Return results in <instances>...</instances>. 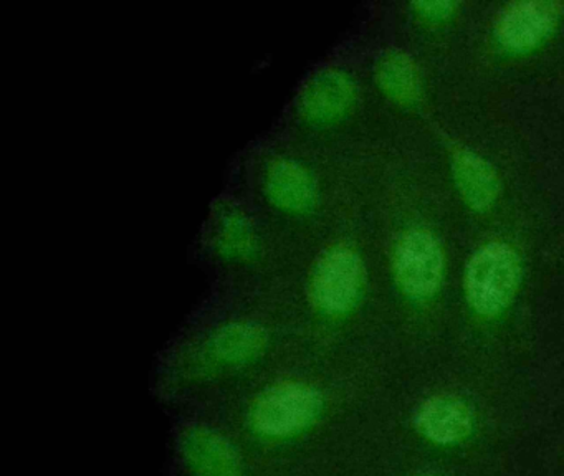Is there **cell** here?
<instances>
[{"label":"cell","mask_w":564,"mask_h":476,"mask_svg":"<svg viewBox=\"0 0 564 476\" xmlns=\"http://www.w3.org/2000/svg\"><path fill=\"white\" fill-rule=\"evenodd\" d=\"M520 277V260L510 245H485L475 251L465 270L468 304L481 316L500 314L513 300Z\"/></svg>","instance_id":"obj_1"},{"label":"cell","mask_w":564,"mask_h":476,"mask_svg":"<svg viewBox=\"0 0 564 476\" xmlns=\"http://www.w3.org/2000/svg\"><path fill=\"white\" fill-rule=\"evenodd\" d=\"M365 280L366 268L358 251L348 245H333L313 268V303L326 313H346L358 301Z\"/></svg>","instance_id":"obj_2"},{"label":"cell","mask_w":564,"mask_h":476,"mask_svg":"<svg viewBox=\"0 0 564 476\" xmlns=\"http://www.w3.org/2000/svg\"><path fill=\"white\" fill-rule=\"evenodd\" d=\"M322 405V396L315 387L300 382L276 383L253 403V425L265 435H290L312 425Z\"/></svg>","instance_id":"obj_3"},{"label":"cell","mask_w":564,"mask_h":476,"mask_svg":"<svg viewBox=\"0 0 564 476\" xmlns=\"http://www.w3.org/2000/svg\"><path fill=\"white\" fill-rule=\"evenodd\" d=\"M394 274L408 296H432L444 280V251L437 238L422 228L402 235L394 251Z\"/></svg>","instance_id":"obj_4"},{"label":"cell","mask_w":564,"mask_h":476,"mask_svg":"<svg viewBox=\"0 0 564 476\" xmlns=\"http://www.w3.org/2000/svg\"><path fill=\"white\" fill-rule=\"evenodd\" d=\"M560 15V6L547 0L513 2L498 15L495 35L505 48H534L551 35Z\"/></svg>","instance_id":"obj_5"},{"label":"cell","mask_w":564,"mask_h":476,"mask_svg":"<svg viewBox=\"0 0 564 476\" xmlns=\"http://www.w3.org/2000/svg\"><path fill=\"white\" fill-rule=\"evenodd\" d=\"M356 86L351 76L339 68L316 69L299 93L300 112L313 121H325L343 115L355 101Z\"/></svg>","instance_id":"obj_6"},{"label":"cell","mask_w":564,"mask_h":476,"mask_svg":"<svg viewBox=\"0 0 564 476\" xmlns=\"http://www.w3.org/2000/svg\"><path fill=\"white\" fill-rule=\"evenodd\" d=\"M184 458L196 476H240L242 462L229 440L214 430L196 426L183 436Z\"/></svg>","instance_id":"obj_7"},{"label":"cell","mask_w":564,"mask_h":476,"mask_svg":"<svg viewBox=\"0 0 564 476\" xmlns=\"http://www.w3.org/2000/svg\"><path fill=\"white\" fill-rule=\"evenodd\" d=\"M415 425L422 435L438 445H452L467 439L474 429V413L464 400L435 396L419 407Z\"/></svg>","instance_id":"obj_8"},{"label":"cell","mask_w":564,"mask_h":476,"mask_svg":"<svg viewBox=\"0 0 564 476\" xmlns=\"http://www.w3.org/2000/svg\"><path fill=\"white\" fill-rule=\"evenodd\" d=\"M269 197L286 210H305L316 198V182L312 172L290 158H279L269 165L265 174Z\"/></svg>","instance_id":"obj_9"},{"label":"cell","mask_w":564,"mask_h":476,"mask_svg":"<svg viewBox=\"0 0 564 476\" xmlns=\"http://www.w3.org/2000/svg\"><path fill=\"white\" fill-rule=\"evenodd\" d=\"M452 172L458 192L474 210H487L498 201L500 178L480 155L468 149H458L452 155Z\"/></svg>","instance_id":"obj_10"},{"label":"cell","mask_w":564,"mask_h":476,"mask_svg":"<svg viewBox=\"0 0 564 476\" xmlns=\"http://www.w3.org/2000/svg\"><path fill=\"white\" fill-rule=\"evenodd\" d=\"M265 327L250 321H237L217 329L210 337V349L217 359L237 364L253 359L265 349Z\"/></svg>","instance_id":"obj_11"},{"label":"cell","mask_w":564,"mask_h":476,"mask_svg":"<svg viewBox=\"0 0 564 476\" xmlns=\"http://www.w3.org/2000/svg\"><path fill=\"white\" fill-rule=\"evenodd\" d=\"M376 79L386 95L402 105H411L421 96V73L408 53L386 52L376 63Z\"/></svg>","instance_id":"obj_12"},{"label":"cell","mask_w":564,"mask_h":476,"mask_svg":"<svg viewBox=\"0 0 564 476\" xmlns=\"http://www.w3.org/2000/svg\"><path fill=\"white\" fill-rule=\"evenodd\" d=\"M216 240L219 247L227 253H252L256 248V230L252 221L239 208H224L217 218Z\"/></svg>","instance_id":"obj_13"},{"label":"cell","mask_w":564,"mask_h":476,"mask_svg":"<svg viewBox=\"0 0 564 476\" xmlns=\"http://www.w3.org/2000/svg\"><path fill=\"white\" fill-rule=\"evenodd\" d=\"M414 9L429 19H445L457 9V3L451 2V0H434V2L414 3Z\"/></svg>","instance_id":"obj_14"}]
</instances>
